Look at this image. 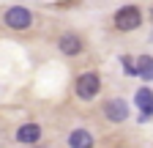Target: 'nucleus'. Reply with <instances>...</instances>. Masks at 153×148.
Here are the masks:
<instances>
[{"mask_svg":"<svg viewBox=\"0 0 153 148\" xmlns=\"http://www.w3.org/2000/svg\"><path fill=\"white\" fill-rule=\"evenodd\" d=\"M140 25H142V14L137 6H123V8L115 11V28L118 30L128 33V30H137Z\"/></svg>","mask_w":153,"mask_h":148,"instance_id":"1","label":"nucleus"},{"mask_svg":"<svg viewBox=\"0 0 153 148\" xmlns=\"http://www.w3.org/2000/svg\"><path fill=\"white\" fill-rule=\"evenodd\" d=\"M3 22H6V28H11V30H27V28L33 25V14H30L25 6H11V8L6 11V16H3Z\"/></svg>","mask_w":153,"mask_h":148,"instance_id":"2","label":"nucleus"},{"mask_svg":"<svg viewBox=\"0 0 153 148\" xmlns=\"http://www.w3.org/2000/svg\"><path fill=\"white\" fill-rule=\"evenodd\" d=\"M99 90H101V80H99V74L96 71H85L79 80H76V96L90 102L99 96Z\"/></svg>","mask_w":153,"mask_h":148,"instance_id":"3","label":"nucleus"},{"mask_svg":"<svg viewBox=\"0 0 153 148\" xmlns=\"http://www.w3.org/2000/svg\"><path fill=\"white\" fill-rule=\"evenodd\" d=\"M104 115L112 123H123L128 118V104L123 99H109V102H104Z\"/></svg>","mask_w":153,"mask_h":148,"instance_id":"4","label":"nucleus"},{"mask_svg":"<svg viewBox=\"0 0 153 148\" xmlns=\"http://www.w3.org/2000/svg\"><path fill=\"white\" fill-rule=\"evenodd\" d=\"M57 47H60V52H63V55L74 58V55H79V52H82V39H79L76 33H66V36H60Z\"/></svg>","mask_w":153,"mask_h":148,"instance_id":"5","label":"nucleus"},{"mask_svg":"<svg viewBox=\"0 0 153 148\" xmlns=\"http://www.w3.org/2000/svg\"><path fill=\"white\" fill-rule=\"evenodd\" d=\"M16 140L19 143H27V145L38 143V140H41V126H38V123H22V126L16 129Z\"/></svg>","mask_w":153,"mask_h":148,"instance_id":"6","label":"nucleus"},{"mask_svg":"<svg viewBox=\"0 0 153 148\" xmlns=\"http://www.w3.org/2000/svg\"><path fill=\"white\" fill-rule=\"evenodd\" d=\"M93 135L88 132V129H74V132L68 135V145L71 148H93Z\"/></svg>","mask_w":153,"mask_h":148,"instance_id":"7","label":"nucleus"},{"mask_svg":"<svg viewBox=\"0 0 153 148\" xmlns=\"http://www.w3.org/2000/svg\"><path fill=\"white\" fill-rule=\"evenodd\" d=\"M134 104L140 107V113H153V90L150 88H140L137 96H134Z\"/></svg>","mask_w":153,"mask_h":148,"instance_id":"8","label":"nucleus"},{"mask_svg":"<svg viewBox=\"0 0 153 148\" xmlns=\"http://www.w3.org/2000/svg\"><path fill=\"white\" fill-rule=\"evenodd\" d=\"M137 74L153 82V58H150V55H142V58L137 61Z\"/></svg>","mask_w":153,"mask_h":148,"instance_id":"9","label":"nucleus"},{"mask_svg":"<svg viewBox=\"0 0 153 148\" xmlns=\"http://www.w3.org/2000/svg\"><path fill=\"white\" fill-rule=\"evenodd\" d=\"M123 74H128V77H137V63H134L131 58H123Z\"/></svg>","mask_w":153,"mask_h":148,"instance_id":"10","label":"nucleus"}]
</instances>
